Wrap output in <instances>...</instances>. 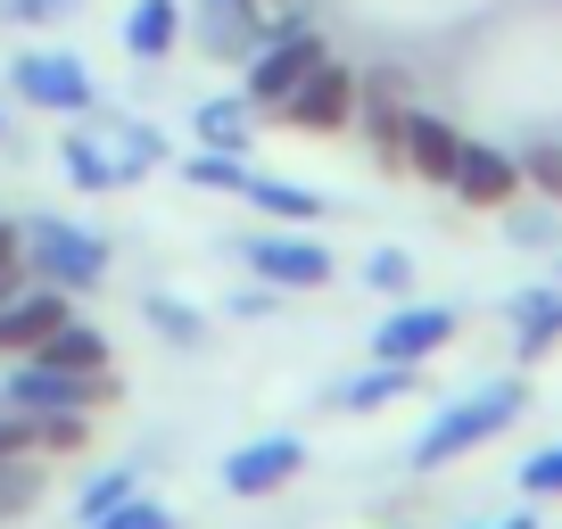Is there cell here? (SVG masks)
<instances>
[{
	"label": "cell",
	"instance_id": "obj_1",
	"mask_svg": "<svg viewBox=\"0 0 562 529\" xmlns=\"http://www.w3.org/2000/svg\"><path fill=\"white\" fill-rule=\"evenodd\" d=\"M521 406H529L521 381H488V389H472V397H456V406H439L422 423V439H414V472H447L456 455L505 439V430L521 423Z\"/></svg>",
	"mask_w": 562,
	"mask_h": 529
},
{
	"label": "cell",
	"instance_id": "obj_2",
	"mask_svg": "<svg viewBox=\"0 0 562 529\" xmlns=\"http://www.w3.org/2000/svg\"><path fill=\"white\" fill-rule=\"evenodd\" d=\"M18 232H25V273H34V282H58L67 299H83V290L108 282V240L100 232L67 224V215H34V224H18Z\"/></svg>",
	"mask_w": 562,
	"mask_h": 529
},
{
	"label": "cell",
	"instance_id": "obj_3",
	"mask_svg": "<svg viewBox=\"0 0 562 529\" xmlns=\"http://www.w3.org/2000/svg\"><path fill=\"white\" fill-rule=\"evenodd\" d=\"M0 397L25 414H100V406H116V372H67L50 356H9Z\"/></svg>",
	"mask_w": 562,
	"mask_h": 529
},
{
	"label": "cell",
	"instance_id": "obj_4",
	"mask_svg": "<svg viewBox=\"0 0 562 529\" xmlns=\"http://www.w3.org/2000/svg\"><path fill=\"white\" fill-rule=\"evenodd\" d=\"M9 83H18V100L42 108V116H91V108H100V83L83 75L75 50H25L18 67H9Z\"/></svg>",
	"mask_w": 562,
	"mask_h": 529
},
{
	"label": "cell",
	"instance_id": "obj_5",
	"mask_svg": "<svg viewBox=\"0 0 562 529\" xmlns=\"http://www.w3.org/2000/svg\"><path fill=\"white\" fill-rule=\"evenodd\" d=\"M323 58H331V42L315 34V25H299V34H273L265 42V50H248V100L265 108V116H281V100H290V91L306 83V75L323 67Z\"/></svg>",
	"mask_w": 562,
	"mask_h": 529
},
{
	"label": "cell",
	"instance_id": "obj_6",
	"mask_svg": "<svg viewBox=\"0 0 562 529\" xmlns=\"http://www.w3.org/2000/svg\"><path fill=\"white\" fill-rule=\"evenodd\" d=\"M248 273H257L265 290H323L331 282V248L315 240V224L257 232V240H248Z\"/></svg>",
	"mask_w": 562,
	"mask_h": 529
},
{
	"label": "cell",
	"instance_id": "obj_7",
	"mask_svg": "<svg viewBox=\"0 0 562 529\" xmlns=\"http://www.w3.org/2000/svg\"><path fill=\"white\" fill-rule=\"evenodd\" d=\"M405 75L397 67H372L356 75V124H364V149L381 158V175H405Z\"/></svg>",
	"mask_w": 562,
	"mask_h": 529
},
{
	"label": "cell",
	"instance_id": "obj_8",
	"mask_svg": "<svg viewBox=\"0 0 562 529\" xmlns=\"http://www.w3.org/2000/svg\"><path fill=\"white\" fill-rule=\"evenodd\" d=\"M447 191H456L472 215H505L513 199L529 191V182H521V158H513V149H496V142H463V158H456V175H447Z\"/></svg>",
	"mask_w": 562,
	"mask_h": 529
},
{
	"label": "cell",
	"instance_id": "obj_9",
	"mask_svg": "<svg viewBox=\"0 0 562 529\" xmlns=\"http://www.w3.org/2000/svg\"><path fill=\"white\" fill-rule=\"evenodd\" d=\"M182 34H191L207 58L248 67V50H265V0H191Z\"/></svg>",
	"mask_w": 562,
	"mask_h": 529
},
{
	"label": "cell",
	"instance_id": "obj_10",
	"mask_svg": "<svg viewBox=\"0 0 562 529\" xmlns=\"http://www.w3.org/2000/svg\"><path fill=\"white\" fill-rule=\"evenodd\" d=\"M456 339V306H414V299H397L381 315V331H372V356L381 364H430V356Z\"/></svg>",
	"mask_w": 562,
	"mask_h": 529
},
{
	"label": "cell",
	"instance_id": "obj_11",
	"mask_svg": "<svg viewBox=\"0 0 562 529\" xmlns=\"http://www.w3.org/2000/svg\"><path fill=\"white\" fill-rule=\"evenodd\" d=\"M281 124H299V133H348L356 124V67L323 58V67L281 100Z\"/></svg>",
	"mask_w": 562,
	"mask_h": 529
},
{
	"label": "cell",
	"instance_id": "obj_12",
	"mask_svg": "<svg viewBox=\"0 0 562 529\" xmlns=\"http://www.w3.org/2000/svg\"><path fill=\"white\" fill-rule=\"evenodd\" d=\"M306 472V439H290V430H273V439H248L224 455V488L232 496H273L290 488V480Z\"/></svg>",
	"mask_w": 562,
	"mask_h": 529
},
{
	"label": "cell",
	"instance_id": "obj_13",
	"mask_svg": "<svg viewBox=\"0 0 562 529\" xmlns=\"http://www.w3.org/2000/svg\"><path fill=\"white\" fill-rule=\"evenodd\" d=\"M67 315H75V299L58 282H25L18 299H0V356H34Z\"/></svg>",
	"mask_w": 562,
	"mask_h": 529
},
{
	"label": "cell",
	"instance_id": "obj_14",
	"mask_svg": "<svg viewBox=\"0 0 562 529\" xmlns=\"http://www.w3.org/2000/svg\"><path fill=\"white\" fill-rule=\"evenodd\" d=\"M456 158H463V133L447 116H430V108H414V116H405V175H422V182H439V191H447Z\"/></svg>",
	"mask_w": 562,
	"mask_h": 529
},
{
	"label": "cell",
	"instance_id": "obj_15",
	"mask_svg": "<svg viewBox=\"0 0 562 529\" xmlns=\"http://www.w3.org/2000/svg\"><path fill=\"white\" fill-rule=\"evenodd\" d=\"M91 133L108 142V158H116V175H124V182L158 175V166L175 158V149H166V133H158V124H140V116H100Z\"/></svg>",
	"mask_w": 562,
	"mask_h": 529
},
{
	"label": "cell",
	"instance_id": "obj_16",
	"mask_svg": "<svg viewBox=\"0 0 562 529\" xmlns=\"http://www.w3.org/2000/svg\"><path fill=\"white\" fill-rule=\"evenodd\" d=\"M257 116L265 108L248 100V91H224V100H207L191 116V133H199V149H224V158H248V142H257Z\"/></svg>",
	"mask_w": 562,
	"mask_h": 529
},
{
	"label": "cell",
	"instance_id": "obj_17",
	"mask_svg": "<svg viewBox=\"0 0 562 529\" xmlns=\"http://www.w3.org/2000/svg\"><path fill=\"white\" fill-rule=\"evenodd\" d=\"M240 199H248L257 215H273V224H323V215H331V199H323V191H306V182H281V175H257V166H248Z\"/></svg>",
	"mask_w": 562,
	"mask_h": 529
},
{
	"label": "cell",
	"instance_id": "obj_18",
	"mask_svg": "<svg viewBox=\"0 0 562 529\" xmlns=\"http://www.w3.org/2000/svg\"><path fill=\"white\" fill-rule=\"evenodd\" d=\"M513 331H521V364L554 356V339H562V282L554 290H521V299H513Z\"/></svg>",
	"mask_w": 562,
	"mask_h": 529
},
{
	"label": "cell",
	"instance_id": "obj_19",
	"mask_svg": "<svg viewBox=\"0 0 562 529\" xmlns=\"http://www.w3.org/2000/svg\"><path fill=\"white\" fill-rule=\"evenodd\" d=\"M175 42H182V0H133L124 50L133 58H175Z\"/></svg>",
	"mask_w": 562,
	"mask_h": 529
},
{
	"label": "cell",
	"instance_id": "obj_20",
	"mask_svg": "<svg viewBox=\"0 0 562 529\" xmlns=\"http://www.w3.org/2000/svg\"><path fill=\"white\" fill-rule=\"evenodd\" d=\"M414 381H422V364H381V356H372V372L339 381V414H381L389 397H405Z\"/></svg>",
	"mask_w": 562,
	"mask_h": 529
},
{
	"label": "cell",
	"instance_id": "obj_21",
	"mask_svg": "<svg viewBox=\"0 0 562 529\" xmlns=\"http://www.w3.org/2000/svg\"><path fill=\"white\" fill-rule=\"evenodd\" d=\"M34 356H50V364H67V372H108V331H91L83 315H67Z\"/></svg>",
	"mask_w": 562,
	"mask_h": 529
},
{
	"label": "cell",
	"instance_id": "obj_22",
	"mask_svg": "<svg viewBox=\"0 0 562 529\" xmlns=\"http://www.w3.org/2000/svg\"><path fill=\"white\" fill-rule=\"evenodd\" d=\"M58 166H67V175L83 182V191H116V182H124V175H116V158H108V142L91 133V124L58 142Z\"/></svg>",
	"mask_w": 562,
	"mask_h": 529
},
{
	"label": "cell",
	"instance_id": "obj_23",
	"mask_svg": "<svg viewBox=\"0 0 562 529\" xmlns=\"http://www.w3.org/2000/svg\"><path fill=\"white\" fill-rule=\"evenodd\" d=\"M140 315L158 323V339H175V348H207V315H199V306H182V299H166V290H149V299H140Z\"/></svg>",
	"mask_w": 562,
	"mask_h": 529
},
{
	"label": "cell",
	"instance_id": "obj_24",
	"mask_svg": "<svg viewBox=\"0 0 562 529\" xmlns=\"http://www.w3.org/2000/svg\"><path fill=\"white\" fill-rule=\"evenodd\" d=\"M133 488H140V463H108V472H91V480H83V496H75V521L91 529L108 505H124Z\"/></svg>",
	"mask_w": 562,
	"mask_h": 529
},
{
	"label": "cell",
	"instance_id": "obj_25",
	"mask_svg": "<svg viewBox=\"0 0 562 529\" xmlns=\"http://www.w3.org/2000/svg\"><path fill=\"white\" fill-rule=\"evenodd\" d=\"M42 505V463L34 455H0V521H18V513Z\"/></svg>",
	"mask_w": 562,
	"mask_h": 529
},
{
	"label": "cell",
	"instance_id": "obj_26",
	"mask_svg": "<svg viewBox=\"0 0 562 529\" xmlns=\"http://www.w3.org/2000/svg\"><path fill=\"white\" fill-rule=\"evenodd\" d=\"M91 414H34V455H83Z\"/></svg>",
	"mask_w": 562,
	"mask_h": 529
},
{
	"label": "cell",
	"instance_id": "obj_27",
	"mask_svg": "<svg viewBox=\"0 0 562 529\" xmlns=\"http://www.w3.org/2000/svg\"><path fill=\"white\" fill-rule=\"evenodd\" d=\"M505 232H513L521 248H546V240H562V207H554V199H538V207H521V199H513V207H505Z\"/></svg>",
	"mask_w": 562,
	"mask_h": 529
},
{
	"label": "cell",
	"instance_id": "obj_28",
	"mask_svg": "<svg viewBox=\"0 0 562 529\" xmlns=\"http://www.w3.org/2000/svg\"><path fill=\"white\" fill-rule=\"evenodd\" d=\"M364 290L372 299H405V290H414V257H405V248H372L364 257Z\"/></svg>",
	"mask_w": 562,
	"mask_h": 529
},
{
	"label": "cell",
	"instance_id": "obj_29",
	"mask_svg": "<svg viewBox=\"0 0 562 529\" xmlns=\"http://www.w3.org/2000/svg\"><path fill=\"white\" fill-rule=\"evenodd\" d=\"M521 182L562 207V142H529V149H521Z\"/></svg>",
	"mask_w": 562,
	"mask_h": 529
},
{
	"label": "cell",
	"instance_id": "obj_30",
	"mask_svg": "<svg viewBox=\"0 0 562 529\" xmlns=\"http://www.w3.org/2000/svg\"><path fill=\"white\" fill-rule=\"evenodd\" d=\"M182 175H191L199 191H240V182H248V158H224V149H199V158H182Z\"/></svg>",
	"mask_w": 562,
	"mask_h": 529
},
{
	"label": "cell",
	"instance_id": "obj_31",
	"mask_svg": "<svg viewBox=\"0 0 562 529\" xmlns=\"http://www.w3.org/2000/svg\"><path fill=\"white\" fill-rule=\"evenodd\" d=\"M91 529H175V513H166V505H149V496L133 488L124 505H108V513H100Z\"/></svg>",
	"mask_w": 562,
	"mask_h": 529
},
{
	"label": "cell",
	"instance_id": "obj_32",
	"mask_svg": "<svg viewBox=\"0 0 562 529\" xmlns=\"http://www.w3.org/2000/svg\"><path fill=\"white\" fill-rule=\"evenodd\" d=\"M25 282H34V273H25V232L0 224V299H18Z\"/></svg>",
	"mask_w": 562,
	"mask_h": 529
},
{
	"label": "cell",
	"instance_id": "obj_33",
	"mask_svg": "<svg viewBox=\"0 0 562 529\" xmlns=\"http://www.w3.org/2000/svg\"><path fill=\"white\" fill-rule=\"evenodd\" d=\"M521 488H529V496H562V439L538 447V455L521 463Z\"/></svg>",
	"mask_w": 562,
	"mask_h": 529
},
{
	"label": "cell",
	"instance_id": "obj_34",
	"mask_svg": "<svg viewBox=\"0 0 562 529\" xmlns=\"http://www.w3.org/2000/svg\"><path fill=\"white\" fill-rule=\"evenodd\" d=\"M0 455H34V414L0 397Z\"/></svg>",
	"mask_w": 562,
	"mask_h": 529
},
{
	"label": "cell",
	"instance_id": "obj_35",
	"mask_svg": "<svg viewBox=\"0 0 562 529\" xmlns=\"http://www.w3.org/2000/svg\"><path fill=\"white\" fill-rule=\"evenodd\" d=\"M67 9H83V0H0L9 25H50V18H67Z\"/></svg>",
	"mask_w": 562,
	"mask_h": 529
},
{
	"label": "cell",
	"instance_id": "obj_36",
	"mask_svg": "<svg viewBox=\"0 0 562 529\" xmlns=\"http://www.w3.org/2000/svg\"><path fill=\"white\" fill-rule=\"evenodd\" d=\"M480 529H538V513H505V521H480Z\"/></svg>",
	"mask_w": 562,
	"mask_h": 529
},
{
	"label": "cell",
	"instance_id": "obj_37",
	"mask_svg": "<svg viewBox=\"0 0 562 529\" xmlns=\"http://www.w3.org/2000/svg\"><path fill=\"white\" fill-rule=\"evenodd\" d=\"M0 142H9V108H0Z\"/></svg>",
	"mask_w": 562,
	"mask_h": 529
},
{
	"label": "cell",
	"instance_id": "obj_38",
	"mask_svg": "<svg viewBox=\"0 0 562 529\" xmlns=\"http://www.w3.org/2000/svg\"><path fill=\"white\" fill-rule=\"evenodd\" d=\"M554 282H562V264H554Z\"/></svg>",
	"mask_w": 562,
	"mask_h": 529
}]
</instances>
